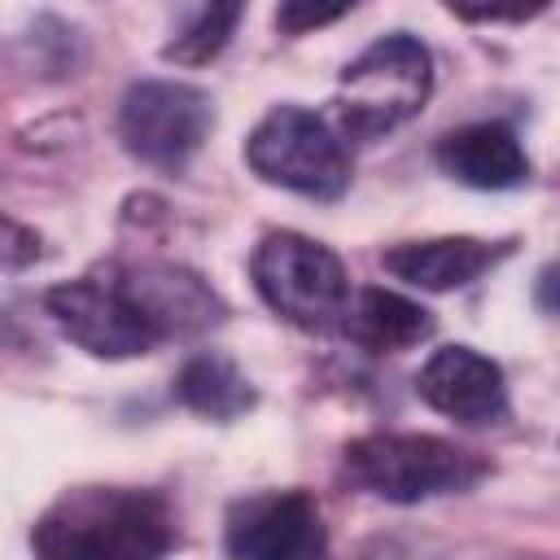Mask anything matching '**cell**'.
I'll use <instances>...</instances> for the list:
<instances>
[{"instance_id": "obj_1", "label": "cell", "mask_w": 560, "mask_h": 560, "mask_svg": "<svg viewBox=\"0 0 560 560\" xmlns=\"http://www.w3.org/2000/svg\"><path fill=\"white\" fill-rule=\"evenodd\" d=\"M175 547V516L153 490L79 486L31 529L35 560H162Z\"/></svg>"}, {"instance_id": "obj_2", "label": "cell", "mask_w": 560, "mask_h": 560, "mask_svg": "<svg viewBox=\"0 0 560 560\" xmlns=\"http://www.w3.org/2000/svg\"><path fill=\"white\" fill-rule=\"evenodd\" d=\"M433 92V57L416 35H385L368 44L337 79L332 131L341 140H381L424 109Z\"/></svg>"}, {"instance_id": "obj_3", "label": "cell", "mask_w": 560, "mask_h": 560, "mask_svg": "<svg viewBox=\"0 0 560 560\" xmlns=\"http://www.w3.org/2000/svg\"><path fill=\"white\" fill-rule=\"evenodd\" d=\"M249 276L258 298L293 328L341 332L350 306V276L328 245L302 232H267L249 258Z\"/></svg>"}, {"instance_id": "obj_4", "label": "cell", "mask_w": 560, "mask_h": 560, "mask_svg": "<svg viewBox=\"0 0 560 560\" xmlns=\"http://www.w3.org/2000/svg\"><path fill=\"white\" fill-rule=\"evenodd\" d=\"M346 472L385 503H420L472 490L486 459L433 433H368L346 446Z\"/></svg>"}, {"instance_id": "obj_5", "label": "cell", "mask_w": 560, "mask_h": 560, "mask_svg": "<svg viewBox=\"0 0 560 560\" xmlns=\"http://www.w3.org/2000/svg\"><path fill=\"white\" fill-rule=\"evenodd\" d=\"M245 162L258 179L289 192L337 201L350 188V153L324 114L302 105H276L245 140Z\"/></svg>"}, {"instance_id": "obj_6", "label": "cell", "mask_w": 560, "mask_h": 560, "mask_svg": "<svg viewBox=\"0 0 560 560\" xmlns=\"http://www.w3.org/2000/svg\"><path fill=\"white\" fill-rule=\"evenodd\" d=\"M214 127V101L175 79H140L127 88L118 109V136L122 149L166 175H179L206 144Z\"/></svg>"}, {"instance_id": "obj_7", "label": "cell", "mask_w": 560, "mask_h": 560, "mask_svg": "<svg viewBox=\"0 0 560 560\" xmlns=\"http://www.w3.org/2000/svg\"><path fill=\"white\" fill-rule=\"evenodd\" d=\"M223 547L232 560H324L328 534L306 490H262L232 503Z\"/></svg>"}, {"instance_id": "obj_8", "label": "cell", "mask_w": 560, "mask_h": 560, "mask_svg": "<svg viewBox=\"0 0 560 560\" xmlns=\"http://www.w3.org/2000/svg\"><path fill=\"white\" fill-rule=\"evenodd\" d=\"M44 311L52 324L96 359H131L158 350V337L122 298V289L105 276H79L44 293Z\"/></svg>"}, {"instance_id": "obj_9", "label": "cell", "mask_w": 560, "mask_h": 560, "mask_svg": "<svg viewBox=\"0 0 560 560\" xmlns=\"http://www.w3.org/2000/svg\"><path fill=\"white\" fill-rule=\"evenodd\" d=\"M109 280L122 289V298L149 324L158 346L171 337L210 332L228 315L223 298L197 271H188L179 262H127V267H114Z\"/></svg>"}, {"instance_id": "obj_10", "label": "cell", "mask_w": 560, "mask_h": 560, "mask_svg": "<svg viewBox=\"0 0 560 560\" xmlns=\"http://www.w3.org/2000/svg\"><path fill=\"white\" fill-rule=\"evenodd\" d=\"M416 394L459 424H499L508 416V381L494 359L472 346H442L416 372Z\"/></svg>"}, {"instance_id": "obj_11", "label": "cell", "mask_w": 560, "mask_h": 560, "mask_svg": "<svg viewBox=\"0 0 560 560\" xmlns=\"http://www.w3.org/2000/svg\"><path fill=\"white\" fill-rule=\"evenodd\" d=\"M433 158L455 184H468V188H481V192L521 188L529 179V158H525L516 131L503 127V122L455 127L438 140Z\"/></svg>"}, {"instance_id": "obj_12", "label": "cell", "mask_w": 560, "mask_h": 560, "mask_svg": "<svg viewBox=\"0 0 560 560\" xmlns=\"http://www.w3.org/2000/svg\"><path fill=\"white\" fill-rule=\"evenodd\" d=\"M512 254V241H477V236H433V241H402L381 254L385 271L398 276L411 289L446 293L481 271H490L499 258Z\"/></svg>"}, {"instance_id": "obj_13", "label": "cell", "mask_w": 560, "mask_h": 560, "mask_svg": "<svg viewBox=\"0 0 560 560\" xmlns=\"http://www.w3.org/2000/svg\"><path fill=\"white\" fill-rule=\"evenodd\" d=\"M341 332L372 354H398L433 337V315L394 289H359L346 306Z\"/></svg>"}, {"instance_id": "obj_14", "label": "cell", "mask_w": 560, "mask_h": 560, "mask_svg": "<svg viewBox=\"0 0 560 560\" xmlns=\"http://www.w3.org/2000/svg\"><path fill=\"white\" fill-rule=\"evenodd\" d=\"M175 398H179L188 411L206 416V420H236V416H245V411L258 402L249 376H245L228 354H214V350L192 354V359L179 368V376H175Z\"/></svg>"}, {"instance_id": "obj_15", "label": "cell", "mask_w": 560, "mask_h": 560, "mask_svg": "<svg viewBox=\"0 0 560 560\" xmlns=\"http://www.w3.org/2000/svg\"><path fill=\"white\" fill-rule=\"evenodd\" d=\"M241 13H245L241 4H197L175 26V39L162 48V57L175 61V66H206V61H214L228 48Z\"/></svg>"}, {"instance_id": "obj_16", "label": "cell", "mask_w": 560, "mask_h": 560, "mask_svg": "<svg viewBox=\"0 0 560 560\" xmlns=\"http://www.w3.org/2000/svg\"><path fill=\"white\" fill-rule=\"evenodd\" d=\"M39 258V232H31L26 223L0 214V276L22 271Z\"/></svg>"}, {"instance_id": "obj_17", "label": "cell", "mask_w": 560, "mask_h": 560, "mask_svg": "<svg viewBox=\"0 0 560 560\" xmlns=\"http://www.w3.org/2000/svg\"><path fill=\"white\" fill-rule=\"evenodd\" d=\"M346 13H350V4H306V0H289V4L276 9V26H280L284 35H302V31H311V26H328V22L346 18Z\"/></svg>"}]
</instances>
